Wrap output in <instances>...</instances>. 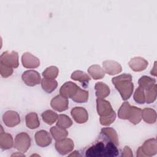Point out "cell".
<instances>
[{"label":"cell","mask_w":157,"mask_h":157,"mask_svg":"<svg viewBox=\"0 0 157 157\" xmlns=\"http://www.w3.org/2000/svg\"><path fill=\"white\" fill-rule=\"evenodd\" d=\"M21 152H17V153H14V154H13V155H12V156H25V155H23V154H22V153H21Z\"/></svg>","instance_id":"60d3db41"},{"label":"cell","mask_w":157,"mask_h":157,"mask_svg":"<svg viewBox=\"0 0 157 157\" xmlns=\"http://www.w3.org/2000/svg\"><path fill=\"white\" fill-rule=\"evenodd\" d=\"M112 82L124 101L128 100L131 97L134 90V84L130 74L124 73L115 77L112 78Z\"/></svg>","instance_id":"6da1fadb"},{"label":"cell","mask_w":157,"mask_h":157,"mask_svg":"<svg viewBox=\"0 0 157 157\" xmlns=\"http://www.w3.org/2000/svg\"><path fill=\"white\" fill-rule=\"evenodd\" d=\"M134 99L136 102L139 104H143L145 102V91L140 87H138L134 94Z\"/></svg>","instance_id":"e575fe53"},{"label":"cell","mask_w":157,"mask_h":157,"mask_svg":"<svg viewBox=\"0 0 157 157\" xmlns=\"http://www.w3.org/2000/svg\"><path fill=\"white\" fill-rule=\"evenodd\" d=\"M71 114L74 121L78 124L84 123L88 120V113L86 110L82 107H74L71 110Z\"/></svg>","instance_id":"30bf717a"},{"label":"cell","mask_w":157,"mask_h":157,"mask_svg":"<svg viewBox=\"0 0 157 157\" xmlns=\"http://www.w3.org/2000/svg\"><path fill=\"white\" fill-rule=\"evenodd\" d=\"M35 141L37 145L40 147H45L50 145L52 142L50 134L45 130H40L35 134Z\"/></svg>","instance_id":"7c38bea8"},{"label":"cell","mask_w":157,"mask_h":157,"mask_svg":"<svg viewBox=\"0 0 157 157\" xmlns=\"http://www.w3.org/2000/svg\"><path fill=\"white\" fill-rule=\"evenodd\" d=\"M144 156H152L157 153V144L155 138L145 140L143 145L139 147Z\"/></svg>","instance_id":"ba28073f"},{"label":"cell","mask_w":157,"mask_h":157,"mask_svg":"<svg viewBox=\"0 0 157 157\" xmlns=\"http://www.w3.org/2000/svg\"><path fill=\"white\" fill-rule=\"evenodd\" d=\"M50 132L52 136L56 141L66 138L68 135V132L66 129L62 128L56 125L52 127L50 129Z\"/></svg>","instance_id":"603a6c76"},{"label":"cell","mask_w":157,"mask_h":157,"mask_svg":"<svg viewBox=\"0 0 157 157\" xmlns=\"http://www.w3.org/2000/svg\"><path fill=\"white\" fill-rule=\"evenodd\" d=\"M142 120V109L136 106H131V113L128 120L133 124H139Z\"/></svg>","instance_id":"484cf974"},{"label":"cell","mask_w":157,"mask_h":157,"mask_svg":"<svg viewBox=\"0 0 157 157\" xmlns=\"http://www.w3.org/2000/svg\"><path fill=\"white\" fill-rule=\"evenodd\" d=\"M41 86L42 89L48 93L53 92L58 86V82L55 79L42 78L41 80Z\"/></svg>","instance_id":"d4e9b609"},{"label":"cell","mask_w":157,"mask_h":157,"mask_svg":"<svg viewBox=\"0 0 157 157\" xmlns=\"http://www.w3.org/2000/svg\"><path fill=\"white\" fill-rule=\"evenodd\" d=\"M59 73V70L57 67L51 66L47 67L42 72V76L45 78L47 79H55L56 78Z\"/></svg>","instance_id":"836d02e7"},{"label":"cell","mask_w":157,"mask_h":157,"mask_svg":"<svg viewBox=\"0 0 157 157\" xmlns=\"http://www.w3.org/2000/svg\"><path fill=\"white\" fill-rule=\"evenodd\" d=\"M50 105L55 110L61 112L68 109L69 101L67 98L59 94L55 96L51 100Z\"/></svg>","instance_id":"52a82bcc"},{"label":"cell","mask_w":157,"mask_h":157,"mask_svg":"<svg viewBox=\"0 0 157 157\" xmlns=\"http://www.w3.org/2000/svg\"><path fill=\"white\" fill-rule=\"evenodd\" d=\"M23 82L28 86H34L39 84L41 82V77L39 73L34 70H28L21 75Z\"/></svg>","instance_id":"277c9868"},{"label":"cell","mask_w":157,"mask_h":157,"mask_svg":"<svg viewBox=\"0 0 157 157\" xmlns=\"http://www.w3.org/2000/svg\"><path fill=\"white\" fill-rule=\"evenodd\" d=\"M131 105L128 102H124L118 111V117L122 120H128L130 116Z\"/></svg>","instance_id":"4316f807"},{"label":"cell","mask_w":157,"mask_h":157,"mask_svg":"<svg viewBox=\"0 0 157 157\" xmlns=\"http://www.w3.org/2000/svg\"><path fill=\"white\" fill-rule=\"evenodd\" d=\"M101 134L105 136L109 140V142H113L117 146L119 145L118 134L113 128L110 127L103 128L101 131Z\"/></svg>","instance_id":"d6986e66"},{"label":"cell","mask_w":157,"mask_h":157,"mask_svg":"<svg viewBox=\"0 0 157 157\" xmlns=\"http://www.w3.org/2000/svg\"><path fill=\"white\" fill-rule=\"evenodd\" d=\"M21 63L23 67L29 69L36 68L40 66L39 59L29 52H25L23 54Z\"/></svg>","instance_id":"4fadbf2b"},{"label":"cell","mask_w":157,"mask_h":157,"mask_svg":"<svg viewBox=\"0 0 157 157\" xmlns=\"http://www.w3.org/2000/svg\"><path fill=\"white\" fill-rule=\"evenodd\" d=\"M156 83V80L148 76L144 75L141 77L138 80L139 86L142 88L144 91L151 88Z\"/></svg>","instance_id":"f1b7e54d"},{"label":"cell","mask_w":157,"mask_h":157,"mask_svg":"<svg viewBox=\"0 0 157 157\" xmlns=\"http://www.w3.org/2000/svg\"><path fill=\"white\" fill-rule=\"evenodd\" d=\"M142 118L147 123H155L156 120V111L151 108H144L142 110Z\"/></svg>","instance_id":"44dd1931"},{"label":"cell","mask_w":157,"mask_h":157,"mask_svg":"<svg viewBox=\"0 0 157 157\" xmlns=\"http://www.w3.org/2000/svg\"><path fill=\"white\" fill-rule=\"evenodd\" d=\"M88 72L94 80L101 79L105 76L104 69L98 64H93L90 66L88 69Z\"/></svg>","instance_id":"7402d4cb"},{"label":"cell","mask_w":157,"mask_h":157,"mask_svg":"<svg viewBox=\"0 0 157 157\" xmlns=\"http://www.w3.org/2000/svg\"><path fill=\"white\" fill-rule=\"evenodd\" d=\"M68 156H80L81 155L78 153V152L77 151H74L71 154L68 155Z\"/></svg>","instance_id":"ab89813d"},{"label":"cell","mask_w":157,"mask_h":157,"mask_svg":"<svg viewBox=\"0 0 157 157\" xmlns=\"http://www.w3.org/2000/svg\"><path fill=\"white\" fill-rule=\"evenodd\" d=\"M119 151L117 147V145L112 142H109L105 145L104 156L113 157L118 155Z\"/></svg>","instance_id":"4dcf8cb0"},{"label":"cell","mask_w":157,"mask_h":157,"mask_svg":"<svg viewBox=\"0 0 157 157\" xmlns=\"http://www.w3.org/2000/svg\"><path fill=\"white\" fill-rule=\"evenodd\" d=\"M102 66L105 73L110 75L118 74L122 71V67L120 64L113 60H105L103 61Z\"/></svg>","instance_id":"8fae6325"},{"label":"cell","mask_w":157,"mask_h":157,"mask_svg":"<svg viewBox=\"0 0 157 157\" xmlns=\"http://www.w3.org/2000/svg\"><path fill=\"white\" fill-rule=\"evenodd\" d=\"M88 96H89L88 91L82 90L79 87L76 93L71 99L75 102L84 103L87 102L88 99Z\"/></svg>","instance_id":"f546056e"},{"label":"cell","mask_w":157,"mask_h":157,"mask_svg":"<svg viewBox=\"0 0 157 157\" xmlns=\"http://www.w3.org/2000/svg\"><path fill=\"white\" fill-rule=\"evenodd\" d=\"M43 121L47 124H53L58 119V114L52 110H47L44 111L42 115Z\"/></svg>","instance_id":"83f0119b"},{"label":"cell","mask_w":157,"mask_h":157,"mask_svg":"<svg viewBox=\"0 0 157 157\" xmlns=\"http://www.w3.org/2000/svg\"><path fill=\"white\" fill-rule=\"evenodd\" d=\"M71 77L74 80L80 82L83 84V85H87L89 81L91 80L90 77L87 74L79 70L74 71L71 74Z\"/></svg>","instance_id":"cb8c5ba5"},{"label":"cell","mask_w":157,"mask_h":157,"mask_svg":"<svg viewBox=\"0 0 157 157\" xmlns=\"http://www.w3.org/2000/svg\"><path fill=\"white\" fill-rule=\"evenodd\" d=\"M0 74L2 77H9L13 74V69L9 66L0 63Z\"/></svg>","instance_id":"8d00e7d4"},{"label":"cell","mask_w":157,"mask_h":157,"mask_svg":"<svg viewBox=\"0 0 157 157\" xmlns=\"http://www.w3.org/2000/svg\"><path fill=\"white\" fill-rule=\"evenodd\" d=\"M122 156H124V157H132L133 156V154H132V151L131 150V149L129 148V147L128 146H125L123 148V151L122 152Z\"/></svg>","instance_id":"74e56055"},{"label":"cell","mask_w":157,"mask_h":157,"mask_svg":"<svg viewBox=\"0 0 157 157\" xmlns=\"http://www.w3.org/2000/svg\"><path fill=\"white\" fill-rule=\"evenodd\" d=\"M156 90H157V85L155 83L151 88L145 91V102L147 104H151L156 100Z\"/></svg>","instance_id":"d6a6232c"},{"label":"cell","mask_w":157,"mask_h":157,"mask_svg":"<svg viewBox=\"0 0 157 157\" xmlns=\"http://www.w3.org/2000/svg\"><path fill=\"white\" fill-rule=\"evenodd\" d=\"M104 144L102 142H98L86 150L85 152V156L88 157L104 156Z\"/></svg>","instance_id":"2e32d148"},{"label":"cell","mask_w":157,"mask_h":157,"mask_svg":"<svg viewBox=\"0 0 157 157\" xmlns=\"http://www.w3.org/2000/svg\"><path fill=\"white\" fill-rule=\"evenodd\" d=\"M128 65L133 71L140 72L144 71L147 67L148 63L144 58L136 56L130 59Z\"/></svg>","instance_id":"9a60e30c"},{"label":"cell","mask_w":157,"mask_h":157,"mask_svg":"<svg viewBox=\"0 0 157 157\" xmlns=\"http://www.w3.org/2000/svg\"><path fill=\"white\" fill-rule=\"evenodd\" d=\"M55 147L56 151L60 155H66L73 150L74 144L72 139L66 137L56 141Z\"/></svg>","instance_id":"5b68a950"},{"label":"cell","mask_w":157,"mask_h":157,"mask_svg":"<svg viewBox=\"0 0 157 157\" xmlns=\"http://www.w3.org/2000/svg\"><path fill=\"white\" fill-rule=\"evenodd\" d=\"M150 74L154 76H156V62H155L154 64V66L153 67V69H151V71H150Z\"/></svg>","instance_id":"f35d334b"},{"label":"cell","mask_w":157,"mask_h":157,"mask_svg":"<svg viewBox=\"0 0 157 157\" xmlns=\"http://www.w3.org/2000/svg\"><path fill=\"white\" fill-rule=\"evenodd\" d=\"M0 63L12 68L18 67L19 65L18 53L15 51L3 52L0 56Z\"/></svg>","instance_id":"3957f363"},{"label":"cell","mask_w":157,"mask_h":157,"mask_svg":"<svg viewBox=\"0 0 157 157\" xmlns=\"http://www.w3.org/2000/svg\"><path fill=\"white\" fill-rule=\"evenodd\" d=\"M2 121L6 126L12 128L20 124L21 120L18 113L14 110H8L3 114Z\"/></svg>","instance_id":"8992f818"},{"label":"cell","mask_w":157,"mask_h":157,"mask_svg":"<svg viewBox=\"0 0 157 157\" xmlns=\"http://www.w3.org/2000/svg\"><path fill=\"white\" fill-rule=\"evenodd\" d=\"M30 136L25 132L18 134L15 138L14 148L21 153L26 152L31 146Z\"/></svg>","instance_id":"7a4b0ae2"},{"label":"cell","mask_w":157,"mask_h":157,"mask_svg":"<svg viewBox=\"0 0 157 157\" xmlns=\"http://www.w3.org/2000/svg\"><path fill=\"white\" fill-rule=\"evenodd\" d=\"M96 109L100 117H105L112 113L114 110L110 103L104 99H96Z\"/></svg>","instance_id":"9c48e42d"},{"label":"cell","mask_w":157,"mask_h":157,"mask_svg":"<svg viewBox=\"0 0 157 157\" xmlns=\"http://www.w3.org/2000/svg\"><path fill=\"white\" fill-rule=\"evenodd\" d=\"M94 89L96 91V96L97 98L104 99L105 98L107 97L110 93L109 86L101 82L96 83Z\"/></svg>","instance_id":"ac0fdd59"},{"label":"cell","mask_w":157,"mask_h":157,"mask_svg":"<svg viewBox=\"0 0 157 157\" xmlns=\"http://www.w3.org/2000/svg\"><path fill=\"white\" fill-rule=\"evenodd\" d=\"M116 113L115 111H113L112 113L110 115L105 116V117H100L99 118V122L101 125L103 126H109L111 124L116 118Z\"/></svg>","instance_id":"d590c367"},{"label":"cell","mask_w":157,"mask_h":157,"mask_svg":"<svg viewBox=\"0 0 157 157\" xmlns=\"http://www.w3.org/2000/svg\"><path fill=\"white\" fill-rule=\"evenodd\" d=\"M0 147L2 150L10 149L14 144L13 137L9 133L4 131L2 127L1 128L0 132Z\"/></svg>","instance_id":"e0dca14e"},{"label":"cell","mask_w":157,"mask_h":157,"mask_svg":"<svg viewBox=\"0 0 157 157\" xmlns=\"http://www.w3.org/2000/svg\"><path fill=\"white\" fill-rule=\"evenodd\" d=\"M26 126L31 129L37 128L40 126V121L37 114L35 112H30L25 117Z\"/></svg>","instance_id":"ffe728a7"},{"label":"cell","mask_w":157,"mask_h":157,"mask_svg":"<svg viewBox=\"0 0 157 157\" xmlns=\"http://www.w3.org/2000/svg\"><path fill=\"white\" fill-rule=\"evenodd\" d=\"M79 86L72 82H66L59 89V93L66 98H72L77 91Z\"/></svg>","instance_id":"5bb4252c"},{"label":"cell","mask_w":157,"mask_h":157,"mask_svg":"<svg viewBox=\"0 0 157 157\" xmlns=\"http://www.w3.org/2000/svg\"><path fill=\"white\" fill-rule=\"evenodd\" d=\"M72 124V120L66 115L60 114L58 115L56 126L64 129H67L71 127Z\"/></svg>","instance_id":"1f68e13d"}]
</instances>
